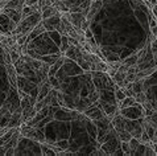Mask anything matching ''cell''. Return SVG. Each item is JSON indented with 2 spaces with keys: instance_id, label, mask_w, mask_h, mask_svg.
<instances>
[{
  "instance_id": "obj_13",
  "label": "cell",
  "mask_w": 157,
  "mask_h": 156,
  "mask_svg": "<svg viewBox=\"0 0 157 156\" xmlns=\"http://www.w3.org/2000/svg\"><path fill=\"white\" fill-rule=\"evenodd\" d=\"M137 58H139V56H137V52L136 53H133V54H129L125 58L121 60V64H124L125 66H135V65L137 64Z\"/></svg>"
},
{
  "instance_id": "obj_25",
  "label": "cell",
  "mask_w": 157,
  "mask_h": 156,
  "mask_svg": "<svg viewBox=\"0 0 157 156\" xmlns=\"http://www.w3.org/2000/svg\"><path fill=\"white\" fill-rule=\"evenodd\" d=\"M155 4H157V0H148V2H147V6L148 7H153L155 6Z\"/></svg>"
},
{
  "instance_id": "obj_2",
  "label": "cell",
  "mask_w": 157,
  "mask_h": 156,
  "mask_svg": "<svg viewBox=\"0 0 157 156\" xmlns=\"http://www.w3.org/2000/svg\"><path fill=\"white\" fill-rule=\"evenodd\" d=\"M20 132H21L23 136H25L27 139H30V140H36V142H40V143H45V140H46L45 134H44L41 131V128H38L37 126H32V124H28V123H21Z\"/></svg>"
},
{
  "instance_id": "obj_20",
  "label": "cell",
  "mask_w": 157,
  "mask_h": 156,
  "mask_svg": "<svg viewBox=\"0 0 157 156\" xmlns=\"http://www.w3.org/2000/svg\"><path fill=\"white\" fill-rule=\"evenodd\" d=\"M121 151L124 155H131V148H129V142H121Z\"/></svg>"
},
{
  "instance_id": "obj_27",
  "label": "cell",
  "mask_w": 157,
  "mask_h": 156,
  "mask_svg": "<svg viewBox=\"0 0 157 156\" xmlns=\"http://www.w3.org/2000/svg\"><path fill=\"white\" fill-rule=\"evenodd\" d=\"M151 144H152V147H153L155 152H156V155H157V142H151Z\"/></svg>"
},
{
  "instance_id": "obj_9",
  "label": "cell",
  "mask_w": 157,
  "mask_h": 156,
  "mask_svg": "<svg viewBox=\"0 0 157 156\" xmlns=\"http://www.w3.org/2000/svg\"><path fill=\"white\" fill-rule=\"evenodd\" d=\"M36 114H37V111L34 109V105L24 107V109H21V122L28 123L29 120H32L34 116H36Z\"/></svg>"
},
{
  "instance_id": "obj_4",
  "label": "cell",
  "mask_w": 157,
  "mask_h": 156,
  "mask_svg": "<svg viewBox=\"0 0 157 156\" xmlns=\"http://www.w3.org/2000/svg\"><path fill=\"white\" fill-rule=\"evenodd\" d=\"M103 6H104L103 0H91L90 2V6L87 8V12H86V20L90 23V25L93 24L94 17L99 14V11L103 8Z\"/></svg>"
},
{
  "instance_id": "obj_3",
  "label": "cell",
  "mask_w": 157,
  "mask_h": 156,
  "mask_svg": "<svg viewBox=\"0 0 157 156\" xmlns=\"http://www.w3.org/2000/svg\"><path fill=\"white\" fill-rule=\"evenodd\" d=\"M119 112L124 118H129V119H140L143 116H145V111L141 103H135V105L125 107V109H120Z\"/></svg>"
},
{
  "instance_id": "obj_21",
  "label": "cell",
  "mask_w": 157,
  "mask_h": 156,
  "mask_svg": "<svg viewBox=\"0 0 157 156\" xmlns=\"http://www.w3.org/2000/svg\"><path fill=\"white\" fill-rule=\"evenodd\" d=\"M151 50H152V54L157 57V37H155L153 40L151 41Z\"/></svg>"
},
{
  "instance_id": "obj_16",
  "label": "cell",
  "mask_w": 157,
  "mask_h": 156,
  "mask_svg": "<svg viewBox=\"0 0 157 156\" xmlns=\"http://www.w3.org/2000/svg\"><path fill=\"white\" fill-rule=\"evenodd\" d=\"M149 31L155 37H157V21L153 19V16L149 17Z\"/></svg>"
},
{
  "instance_id": "obj_17",
  "label": "cell",
  "mask_w": 157,
  "mask_h": 156,
  "mask_svg": "<svg viewBox=\"0 0 157 156\" xmlns=\"http://www.w3.org/2000/svg\"><path fill=\"white\" fill-rule=\"evenodd\" d=\"M54 7L57 8V10L61 12V14H65V12H69V7L66 6V4H65L62 0H58L57 3L54 4Z\"/></svg>"
},
{
  "instance_id": "obj_24",
  "label": "cell",
  "mask_w": 157,
  "mask_h": 156,
  "mask_svg": "<svg viewBox=\"0 0 157 156\" xmlns=\"http://www.w3.org/2000/svg\"><path fill=\"white\" fill-rule=\"evenodd\" d=\"M40 0H25V6H33V4H37Z\"/></svg>"
},
{
  "instance_id": "obj_11",
  "label": "cell",
  "mask_w": 157,
  "mask_h": 156,
  "mask_svg": "<svg viewBox=\"0 0 157 156\" xmlns=\"http://www.w3.org/2000/svg\"><path fill=\"white\" fill-rule=\"evenodd\" d=\"M56 15H61V12L54 6H45V7H42V10H41L42 20L48 19V17H52V16H56Z\"/></svg>"
},
{
  "instance_id": "obj_12",
  "label": "cell",
  "mask_w": 157,
  "mask_h": 156,
  "mask_svg": "<svg viewBox=\"0 0 157 156\" xmlns=\"http://www.w3.org/2000/svg\"><path fill=\"white\" fill-rule=\"evenodd\" d=\"M2 12H3V14H6L11 20H13L15 23H17V24L20 23L21 14H20V12H17L16 10H12V8H8V7H4L3 10H2Z\"/></svg>"
},
{
  "instance_id": "obj_6",
  "label": "cell",
  "mask_w": 157,
  "mask_h": 156,
  "mask_svg": "<svg viewBox=\"0 0 157 156\" xmlns=\"http://www.w3.org/2000/svg\"><path fill=\"white\" fill-rule=\"evenodd\" d=\"M61 15H56V16H52V17H48V19L42 20V24H44V27H45L46 32L57 31L58 25L61 24Z\"/></svg>"
},
{
  "instance_id": "obj_7",
  "label": "cell",
  "mask_w": 157,
  "mask_h": 156,
  "mask_svg": "<svg viewBox=\"0 0 157 156\" xmlns=\"http://www.w3.org/2000/svg\"><path fill=\"white\" fill-rule=\"evenodd\" d=\"M82 50H83V46H78V45H74V44H70L69 48L65 52V57L73 60V61L77 62V60L82 56Z\"/></svg>"
},
{
  "instance_id": "obj_8",
  "label": "cell",
  "mask_w": 157,
  "mask_h": 156,
  "mask_svg": "<svg viewBox=\"0 0 157 156\" xmlns=\"http://www.w3.org/2000/svg\"><path fill=\"white\" fill-rule=\"evenodd\" d=\"M6 70L8 74V80H10V86L12 89H17V70L15 68V64H7L6 65Z\"/></svg>"
},
{
  "instance_id": "obj_14",
  "label": "cell",
  "mask_w": 157,
  "mask_h": 156,
  "mask_svg": "<svg viewBox=\"0 0 157 156\" xmlns=\"http://www.w3.org/2000/svg\"><path fill=\"white\" fill-rule=\"evenodd\" d=\"M135 103H136L135 97H125L123 101L117 102V107H119V110H120V109H125V107L132 106V105H135Z\"/></svg>"
},
{
  "instance_id": "obj_10",
  "label": "cell",
  "mask_w": 157,
  "mask_h": 156,
  "mask_svg": "<svg viewBox=\"0 0 157 156\" xmlns=\"http://www.w3.org/2000/svg\"><path fill=\"white\" fill-rule=\"evenodd\" d=\"M53 89L52 88V85H50V82L49 80H46V81H44L40 84V86H38V93H37V101H42L44 98L46 97L48 94L50 93V90Z\"/></svg>"
},
{
  "instance_id": "obj_1",
  "label": "cell",
  "mask_w": 157,
  "mask_h": 156,
  "mask_svg": "<svg viewBox=\"0 0 157 156\" xmlns=\"http://www.w3.org/2000/svg\"><path fill=\"white\" fill-rule=\"evenodd\" d=\"M41 20H42L41 11L34 12V14L29 15V16H27V17H24V19L20 20V23L17 24V27H16L13 33L16 34L17 37L24 36V34H29L38 23H41Z\"/></svg>"
},
{
  "instance_id": "obj_5",
  "label": "cell",
  "mask_w": 157,
  "mask_h": 156,
  "mask_svg": "<svg viewBox=\"0 0 157 156\" xmlns=\"http://www.w3.org/2000/svg\"><path fill=\"white\" fill-rule=\"evenodd\" d=\"M63 15L71 21V24L78 29V31H79V33L83 32V31H81V28H82V24H83L85 20H86V14L85 12H82V11H79V12H65Z\"/></svg>"
},
{
  "instance_id": "obj_22",
  "label": "cell",
  "mask_w": 157,
  "mask_h": 156,
  "mask_svg": "<svg viewBox=\"0 0 157 156\" xmlns=\"http://www.w3.org/2000/svg\"><path fill=\"white\" fill-rule=\"evenodd\" d=\"M85 37L87 38V40H89V38H93V37H94V33H93V32H91V29H90V27H89V28H87V29H86V31H85Z\"/></svg>"
},
{
  "instance_id": "obj_18",
  "label": "cell",
  "mask_w": 157,
  "mask_h": 156,
  "mask_svg": "<svg viewBox=\"0 0 157 156\" xmlns=\"http://www.w3.org/2000/svg\"><path fill=\"white\" fill-rule=\"evenodd\" d=\"M133 97H135V99H136V102H137V103H141V105L147 101V93H145V92L136 93V94L133 95Z\"/></svg>"
},
{
  "instance_id": "obj_15",
  "label": "cell",
  "mask_w": 157,
  "mask_h": 156,
  "mask_svg": "<svg viewBox=\"0 0 157 156\" xmlns=\"http://www.w3.org/2000/svg\"><path fill=\"white\" fill-rule=\"evenodd\" d=\"M117 135H119V139H120L121 142H129V140L133 138V136L127 131V130H121V131L117 132Z\"/></svg>"
},
{
  "instance_id": "obj_23",
  "label": "cell",
  "mask_w": 157,
  "mask_h": 156,
  "mask_svg": "<svg viewBox=\"0 0 157 156\" xmlns=\"http://www.w3.org/2000/svg\"><path fill=\"white\" fill-rule=\"evenodd\" d=\"M151 12H152V16H153V19L157 21V4H155L153 7H151Z\"/></svg>"
},
{
  "instance_id": "obj_26",
  "label": "cell",
  "mask_w": 157,
  "mask_h": 156,
  "mask_svg": "<svg viewBox=\"0 0 157 156\" xmlns=\"http://www.w3.org/2000/svg\"><path fill=\"white\" fill-rule=\"evenodd\" d=\"M6 152H7V147L0 146V155H6Z\"/></svg>"
},
{
  "instance_id": "obj_19",
  "label": "cell",
  "mask_w": 157,
  "mask_h": 156,
  "mask_svg": "<svg viewBox=\"0 0 157 156\" xmlns=\"http://www.w3.org/2000/svg\"><path fill=\"white\" fill-rule=\"evenodd\" d=\"M139 144H140V142H139V139H136V138H132V139L129 140V148H131V155L135 154V151H136V148L139 147Z\"/></svg>"
}]
</instances>
